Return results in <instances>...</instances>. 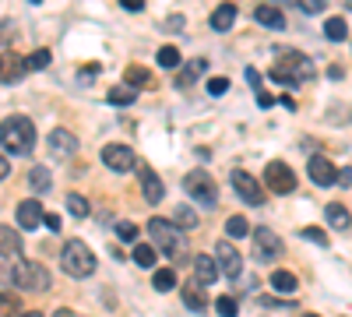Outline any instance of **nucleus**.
I'll use <instances>...</instances> for the list:
<instances>
[{"label": "nucleus", "instance_id": "f257e3e1", "mask_svg": "<svg viewBox=\"0 0 352 317\" xmlns=\"http://www.w3.org/2000/svg\"><path fill=\"white\" fill-rule=\"evenodd\" d=\"M0 282L18 285V289H28V293H43V289H50V272L39 261L14 257V265H0Z\"/></svg>", "mask_w": 352, "mask_h": 317}, {"label": "nucleus", "instance_id": "f03ea898", "mask_svg": "<svg viewBox=\"0 0 352 317\" xmlns=\"http://www.w3.org/2000/svg\"><path fill=\"white\" fill-rule=\"evenodd\" d=\"M0 145L11 155H28L36 149V124L28 117H8L0 120Z\"/></svg>", "mask_w": 352, "mask_h": 317}, {"label": "nucleus", "instance_id": "7ed1b4c3", "mask_svg": "<svg viewBox=\"0 0 352 317\" xmlns=\"http://www.w3.org/2000/svg\"><path fill=\"white\" fill-rule=\"evenodd\" d=\"M275 53H278V61L272 67L275 81H282V85L292 89V85H303V81L314 78V61H310V56H303L296 50H275Z\"/></svg>", "mask_w": 352, "mask_h": 317}, {"label": "nucleus", "instance_id": "20e7f679", "mask_svg": "<svg viewBox=\"0 0 352 317\" xmlns=\"http://www.w3.org/2000/svg\"><path fill=\"white\" fill-rule=\"evenodd\" d=\"M148 237H152V247L166 257H173V261H180V257L187 254V240L180 233V226L169 222V219H148Z\"/></svg>", "mask_w": 352, "mask_h": 317}, {"label": "nucleus", "instance_id": "39448f33", "mask_svg": "<svg viewBox=\"0 0 352 317\" xmlns=\"http://www.w3.org/2000/svg\"><path fill=\"white\" fill-rule=\"evenodd\" d=\"M60 268H64L71 278H88V275L96 272V254L88 250V243L71 240V243L60 250Z\"/></svg>", "mask_w": 352, "mask_h": 317}, {"label": "nucleus", "instance_id": "423d86ee", "mask_svg": "<svg viewBox=\"0 0 352 317\" xmlns=\"http://www.w3.org/2000/svg\"><path fill=\"white\" fill-rule=\"evenodd\" d=\"M184 187H187V194L197 201V205L215 208V201H219V187H215V180H212V173H208V169H190L187 177H184Z\"/></svg>", "mask_w": 352, "mask_h": 317}, {"label": "nucleus", "instance_id": "0eeeda50", "mask_svg": "<svg viewBox=\"0 0 352 317\" xmlns=\"http://www.w3.org/2000/svg\"><path fill=\"white\" fill-rule=\"evenodd\" d=\"M264 184H268V190L272 194H292L296 190V173H292L285 162H268L264 166Z\"/></svg>", "mask_w": 352, "mask_h": 317}, {"label": "nucleus", "instance_id": "6e6552de", "mask_svg": "<svg viewBox=\"0 0 352 317\" xmlns=\"http://www.w3.org/2000/svg\"><path fill=\"white\" fill-rule=\"evenodd\" d=\"M254 247H257V261H278L282 257V240H278V233H272L268 226H257L254 229Z\"/></svg>", "mask_w": 352, "mask_h": 317}, {"label": "nucleus", "instance_id": "1a4fd4ad", "mask_svg": "<svg viewBox=\"0 0 352 317\" xmlns=\"http://www.w3.org/2000/svg\"><path fill=\"white\" fill-rule=\"evenodd\" d=\"M215 261H219V268L226 272V278H236V282H240V272H243V257H240V250L232 247L229 240H222V243L215 247Z\"/></svg>", "mask_w": 352, "mask_h": 317}, {"label": "nucleus", "instance_id": "9d476101", "mask_svg": "<svg viewBox=\"0 0 352 317\" xmlns=\"http://www.w3.org/2000/svg\"><path fill=\"white\" fill-rule=\"evenodd\" d=\"M232 187H236V194L247 201V205H264V190H261V184L250 177V173H243V169H232Z\"/></svg>", "mask_w": 352, "mask_h": 317}, {"label": "nucleus", "instance_id": "9b49d317", "mask_svg": "<svg viewBox=\"0 0 352 317\" xmlns=\"http://www.w3.org/2000/svg\"><path fill=\"white\" fill-rule=\"evenodd\" d=\"M102 162H106L113 173H131V169H138V159H134V152H131L127 145H106V149H102Z\"/></svg>", "mask_w": 352, "mask_h": 317}, {"label": "nucleus", "instance_id": "f8f14e48", "mask_svg": "<svg viewBox=\"0 0 352 317\" xmlns=\"http://www.w3.org/2000/svg\"><path fill=\"white\" fill-rule=\"evenodd\" d=\"M25 74H28L25 56H18V53H11V50L0 53V81H4V85H18Z\"/></svg>", "mask_w": 352, "mask_h": 317}, {"label": "nucleus", "instance_id": "ddd939ff", "mask_svg": "<svg viewBox=\"0 0 352 317\" xmlns=\"http://www.w3.org/2000/svg\"><path fill=\"white\" fill-rule=\"evenodd\" d=\"M46 145H50V155H53V159H71V155L78 152V138H74L71 131H64V127H56V131L46 138Z\"/></svg>", "mask_w": 352, "mask_h": 317}, {"label": "nucleus", "instance_id": "4468645a", "mask_svg": "<svg viewBox=\"0 0 352 317\" xmlns=\"http://www.w3.org/2000/svg\"><path fill=\"white\" fill-rule=\"evenodd\" d=\"M310 180H314L317 187L338 184V166H335L331 159H324V155H314V159H310Z\"/></svg>", "mask_w": 352, "mask_h": 317}, {"label": "nucleus", "instance_id": "2eb2a0df", "mask_svg": "<svg viewBox=\"0 0 352 317\" xmlns=\"http://www.w3.org/2000/svg\"><path fill=\"white\" fill-rule=\"evenodd\" d=\"M43 219H46V212H43V205H39L36 197H28V201H21V205H18V226L21 229H39Z\"/></svg>", "mask_w": 352, "mask_h": 317}, {"label": "nucleus", "instance_id": "dca6fc26", "mask_svg": "<svg viewBox=\"0 0 352 317\" xmlns=\"http://www.w3.org/2000/svg\"><path fill=\"white\" fill-rule=\"evenodd\" d=\"M219 261H215V257L212 254H197L194 257V278L201 282V285H212V282H219Z\"/></svg>", "mask_w": 352, "mask_h": 317}, {"label": "nucleus", "instance_id": "f3484780", "mask_svg": "<svg viewBox=\"0 0 352 317\" xmlns=\"http://www.w3.org/2000/svg\"><path fill=\"white\" fill-rule=\"evenodd\" d=\"M184 307H187L190 314H204V310H208V300H204V285H201L197 278H187V282H184Z\"/></svg>", "mask_w": 352, "mask_h": 317}, {"label": "nucleus", "instance_id": "a211bd4d", "mask_svg": "<svg viewBox=\"0 0 352 317\" xmlns=\"http://www.w3.org/2000/svg\"><path fill=\"white\" fill-rule=\"evenodd\" d=\"M254 18H257V25L272 28V32H282V28H285V14H282L275 4H257Z\"/></svg>", "mask_w": 352, "mask_h": 317}, {"label": "nucleus", "instance_id": "6ab92c4d", "mask_svg": "<svg viewBox=\"0 0 352 317\" xmlns=\"http://www.w3.org/2000/svg\"><path fill=\"white\" fill-rule=\"evenodd\" d=\"M141 194H144V201H152V205H159V201L166 197V187L152 169H141Z\"/></svg>", "mask_w": 352, "mask_h": 317}, {"label": "nucleus", "instance_id": "aec40b11", "mask_svg": "<svg viewBox=\"0 0 352 317\" xmlns=\"http://www.w3.org/2000/svg\"><path fill=\"white\" fill-rule=\"evenodd\" d=\"M204 71H208V61H190L180 74H176V89H180V92H184V89H190V85H194Z\"/></svg>", "mask_w": 352, "mask_h": 317}, {"label": "nucleus", "instance_id": "412c9836", "mask_svg": "<svg viewBox=\"0 0 352 317\" xmlns=\"http://www.w3.org/2000/svg\"><path fill=\"white\" fill-rule=\"evenodd\" d=\"M21 237L14 233V226H0V257H18Z\"/></svg>", "mask_w": 352, "mask_h": 317}, {"label": "nucleus", "instance_id": "4be33fe9", "mask_svg": "<svg viewBox=\"0 0 352 317\" xmlns=\"http://www.w3.org/2000/svg\"><path fill=\"white\" fill-rule=\"evenodd\" d=\"M232 21H236V4H222V8H215V14H212V28H215V32H229Z\"/></svg>", "mask_w": 352, "mask_h": 317}, {"label": "nucleus", "instance_id": "5701e85b", "mask_svg": "<svg viewBox=\"0 0 352 317\" xmlns=\"http://www.w3.org/2000/svg\"><path fill=\"white\" fill-rule=\"evenodd\" d=\"M268 282H272V289H275V293H282V296L296 293V285H300V282H296V275H292V272H282V268H278V272H272V278H268Z\"/></svg>", "mask_w": 352, "mask_h": 317}, {"label": "nucleus", "instance_id": "b1692460", "mask_svg": "<svg viewBox=\"0 0 352 317\" xmlns=\"http://www.w3.org/2000/svg\"><path fill=\"white\" fill-rule=\"evenodd\" d=\"M324 219L331 222V229H338V233H345V229L352 226V215H349L345 205H328L324 208Z\"/></svg>", "mask_w": 352, "mask_h": 317}, {"label": "nucleus", "instance_id": "393cba45", "mask_svg": "<svg viewBox=\"0 0 352 317\" xmlns=\"http://www.w3.org/2000/svg\"><path fill=\"white\" fill-rule=\"evenodd\" d=\"M124 85H131V89H148V85H152V74H148V67L131 64V67L124 71Z\"/></svg>", "mask_w": 352, "mask_h": 317}, {"label": "nucleus", "instance_id": "a878e982", "mask_svg": "<svg viewBox=\"0 0 352 317\" xmlns=\"http://www.w3.org/2000/svg\"><path fill=\"white\" fill-rule=\"evenodd\" d=\"M254 229H250V222L243 219V215H232L229 222H226V237L229 240H243V237H250Z\"/></svg>", "mask_w": 352, "mask_h": 317}, {"label": "nucleus", "instance_id": "bb28decb", "mask_svg": "<svg viewBox=\"0 0 352 317\" xmlns=\"http://www.w3.org/2000/svg\"><path fill=\"white\" fill-rule=\"evenodd\" d=\"M113 106H131L134 99H138V89H131V85H116V89H109V96H106Z\"/></svg>", "mask_w": 352, "mask_h": 317}, {"label": "nucleus", "instance_id": "cd10ccee", "mask_svg": "<svg viewBox=\"0 0 352 317\" xmlns=\"http://www.w3.org/2000/svg\"><path fill=\"white\" fill-rule=\"evenodd\" d=\"M324 36H328L331 43H345V39H349L345 18H328V21H324Z\"/></svg>", "mask_w": 352, "mask_h": 317}, {"label": "nucleus", "instance_id": "c85d7f7f", "mask_svg": "<svg viewBox=\"0 0 352 317\" xmlns=\"http://www.w3.org/2000/svg\"><path fill=\"white\" fill-rule=\"evenodd\" d=\"M28 184H32V190L46 194V190H50V184H53V177H50V169H46V166H36L32 173H28Z\"/></svg>", "mask_w": 352, "mask_h": 317}, {"label": "nucleus", "instance_id": "c756f323", "mask_svg": "<svg viewBox=\"0 0 352 317\" xmlns=\"http://www.w3.org/2000/svg\"><path fill=\"white\" fill-rule=\"evenodd\" d=\"M155 257H159V250H155L152 243H138V247H134V261H138L141 268H155Z\"/></svg>", "mask_w": 352, "mask_h": 317}, {"label": "nucleus", "instance_id": "7c9ffc66", "mask_svg": "<svg viewBox=\"0 0 352 317\" xmlns=\"http://www.w3.org/2000/svg\"><path fill=\"white\" fill-rule=\"evenodd\" d=\"M152 285H155L159 293L176 289V272H173V268H159V272H155V278H152Z\"/></svg>", "mask_w": 352, "mask_h": 317}, {"label": "nucleus", "instance_id": "2f4dec72", "mask_svg": "<svg viewBox=\"0 0 352 317\" xmlns=\"http://www.w3.org/2000/svg\"><path fill=\"white\" fill-rule=\"evenodd\" d=\"M25 67L28 71H43V67H50V50H32L25 56Z\"/></svg>", "mask_w": 352, "mask_h": 317}, {"label": "nucleus", "instance_id": "473e14b6", "mask_svg": "<svg viewBox=\"0 0 352 317\" xmlns=\"http://www.w3.org/2000/svg\"><path fill=\"white\" fill-rule=\"evenodd\" d=\"M180 61H184V56H180V50H176V46H162V50H159V64H162V67L173 71V67H180Z\"/></svg>", "mask_w": 352, "mask_h": 317}, {"label": "nucleus", "instance_id": "72a5a7b5", "mask_svg": "<svg viewBox=\"0 0 352 317\" xmlns=\"http://www.w3.org/2000/svg\"><path fill=\"white\" fill-rule=\"evenodd\" d=\"M67 208H71L74 219H85L88 212H92V208H88V201H85L81 194H67Z\"/></svg>", "mask_w": 352, "mask_h": 317}, {"label": "nucleus", "instance_id": "f704fd0d", "mask_svg": "<svg viewBox=\"0 0 352 317\" xmlns=\"http://www.w3.org/2000/svg\"><path fill=\"white\" fill-rule=\"evenodd\" d=\"M18 307H21V303H18L11 293H0V317H21Z\"/></svg>", "mask_w": 352, "mask_h": 317}, {"label": "nucleus", "instance_id": "c9c22d12", "mask_svg": "<svg viewBox=\"0 0 352 317\" xmlns=\"http://www.w3.org/2000/svg\"><path fill=\"white\" fill-rule=\"evenodd\" d=\"M176 226H180V229H194V226H197V215H194V208H187V205H180V208H176Z\"/></svg>", "mask_w": 352, "mask_h": 317}, {"label": "nucleus", "instance_id": "e433bc0d", "mask_svg": "<svg viewBox=\"0 0 352 317\" xmlns=\"http://www.w3.org/2000/svg\"><path fill=\"white\" fill-rule=\"evenodd\" d=\"M215 310H219V317H236L240 314V307H236V300H232V296H219L215 300Z\"/></svg>", "mask_w": 352, "mask_h": 317}, {"label": "nucleus", "instance_id": "4c0bfd02", "mask_svg": "<svg viewBox=\"0 0 352 317\" xmlns=\"http://www.w3.org/2000/svg\"><path fill=\"white\" fill-rule=\"evenodd\" d=\"M204 89H208V96H226V92H229V78L215 74V78L204 81Z\"/></svg>", "mask_w": 352, "mask_h": 317}, {"label": "nucleus", "instance_id": "58836bf2", "mask_svg": "<svg viewBox=\"0 0 352 317\" xmlns=\"http://www.w3.org/2000/svg\"><path fill=\"white\" fill-rule=\"evenodd\" d=\"M303 240H310V243H317V247H328V233H324V229H303V233H300Z\"/></svg>", "mask_w": 352, "mask_h": 317}, {"label": "nucleus", "instance_id": "ea45409f", "mask_svg": "<svg viewBox=\"0 0 352 317\" xmlns=\"http://www.w3.org/2000/svg\"><path fill=\"white\" fill-rule=\"evenodd\" d=\"M116 237H120V240H127V243H134V240H138V226H131V222H120V226H116Z\"/></svg>", "mask_w": 352, "mask_h": 317}, {"label": "nucleus", "instance_id": "a19ab883", "mask_svg": "<svg viewBox=\"0 0 352 317\" xmlns=\"http://www.w3.org/2000/svg\"><path fill=\"white\" fill-rule=\"evenodd\" d=\"M184 25H187V18H184V14H169L162 28H166V32H184Z\"/></svg>", "mask_w": 352, "mask_h": 317}, {"label": "nucleus", "instance_id": "79ce46f5", "mask_svg": "<svg viewBox=\"0 0 352 317\" xmlns=\"http://www.w3.org/2000/svg\"><path fill=\"white\" fill-rule=\"evenodd\" d=\"M300 8H303L307 14H320V11L328 8V0H300Z\"/></svg>", "mask_w": 352, "mask_h": 317}, {"label": "nucleus", "instance_id": "37998d69", "mask_svg": "<svg viewBox=\"0 0 352 317\" xmlns=\"http://www.w3.org/2000/svg\"><path fill=\"white\" fill-rule=\"evenodd\" d=\"M14 36V21H8V18H0V43H8Z\"/></svg>", "mask_w": 352, "mask_h": 317}, {"label": "nucleus", "instance_id": "c03bdc74", "mask_svg": "<svg viewBox=\"0 0 352 317\" xmlns=\"http://www.w3.org/2000/svg\"><path fill=\"white\" fill-rule=\"evenodd\" d=\"M43 222H46L50 233H60V226H64V222H60V215H53V212H46V219H43Z\"/></svg>", "mask_w": 352, "mask_h": 317}, {"label": "nucleus", "instance_id": "a18cd8bd", "mask_svg": "<svg viewBox=\"0 0 352 317\" xmlns=\"http://www.w3.org/2000/svg\"><path fill=\"white\" fill-rule=\"evenodd\" d=\"M247 81H250L254 92H261V74H257V67H247Z\"/></svg>", "mask_w": 352, "mask_h": 317}, {"label": "nucleus", "instance_id": "49530a36", "mask_svg": "<svg viewBox=\"0 0 352 317\" xmlns=\"http://www.w3.org/2000/svg\"><path fill=\"white\" fill-rule=\"evenodd\" d=\"M257 106H261V109H272V106H275V99L261 89V92H257Z\"/></svg>", "mask_w": 352, "mask_h": 317}, {"label": "nucleus", "instance_id": "de8ad7c7", "mask_svg": "<svg viewBox=\"0 0 352 317\" xmlns=\"http://www.w3.org/2000/svg\"><path fill=\"white\" fill-rule=\"evenodd\" d=\"M120 8H124V11H141L144 0H120Z\"/></svg>", "mask_w": 352, "mask_h": 317}, {"label": "nucleus", "instance_id": "09e8293b", "mask_svg": "<svg viewBox=\"0 0 352 317\" xmlns=\"http://www.w3.org/2000/svg\"><path fill=\"white\" fill-rule=\"evenodd\" d=\"M338 184H342V187H352V169H342V173H338Z\"/></svg>", "mask_w": 352, "mask_h": 317}, {"label": "nucleus", "instance_id": "8fccbe9b", "mask_svg": "<svg viewBox=\"0 0 352 317\" xmlns=\"http://www.w3.org/2000/svg\"><path fill=\"white\" fill-rule=\"evenodd\" d=\"M8 173H11V166H8V159H4V155H0V180H4Z\"/></svg>", "mask_w": 352, "mask_h": 317}, {"label": "nucleus", "instance_id": "3c124183", "mask_svg": "<svg viewBox=\"0 0 352 317\" xmlns=\"http://www.w3.org/2000/svg\"><path fill=\"white\" fill-rule=\"evenodd\" d=\"M53 317H74V314H71V310H67V307H60V310H56V314H53Z\"/></svg>", "mask_w": 352, "mask_h": 317}, {"label": "nucleus", "instance_id": "603ef678", "mask_svg": "<svg viewBox=\"0 0 352 317\" xmlns=\"http://www.w3.org/2000/svg\"><path fill=\"white\" fill-rule=\"evenodd\" d=\"M21 317H43V314H39V310H25Z\"/></svg>", "mask_w": 352, "mask_h": 317}, {"label": "nucleus", "instance_id": "864d4df0", "mask_svg": "<svg viewBox=\"0 0 352 317\" xmlns=\"http://www.w3.org/2000/svg\"><path fill=\"white\" fill-rule=\"evenodd\" d=\"M345 8H349V11H352V0H345Z\"/></svg>", "mask_w": 352, "mask_h": 317}, {"label": "nucleus", "instance_id": "5fc2aeb1", "mask_svg": "<svg viewBox=\"0 0 352 317\" xmlns=\"http://www.w3.org/2000/svg\"><path fill=\"white\" fill-rule=\"evenodd\" d=\"M28 4H43V0H28Z\"/></svg>", "mask_w": 352, "mask_h": 317}, {"label": "nucleus", "instance_id": "6e6d98bb", "mask_svg": "<svg viewBox=\"0 0 352 317\" xmlns=\"http://www.w3.org/2000/svg\"><path fill=\"white\" fill-rule=\"evenodd\" d=\"M303 317H317V314H303Z\"/></svg>", "mask_w": 352, "mask_h": 317}]
</instances>
